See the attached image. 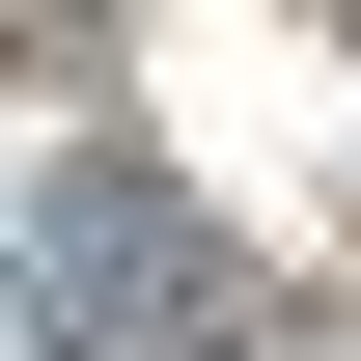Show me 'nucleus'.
Instances as JSON below:
<instances>
[{"mask_svg":"<svg viewBox=\"0 0 361 361\" xmlns=\"http://www.w3.org/2000/svg\"><path fill=\"white\" fill-rule=\"evenodd\" d=\"M28 278H56V334H84V361H139V334L195 306V223H167L139 167H56V195H28Z\"/></svg>","mask_w":361,"mask_h":361,"instance_id":"nucleus-1","label":"nucleus"}]
</instances>
